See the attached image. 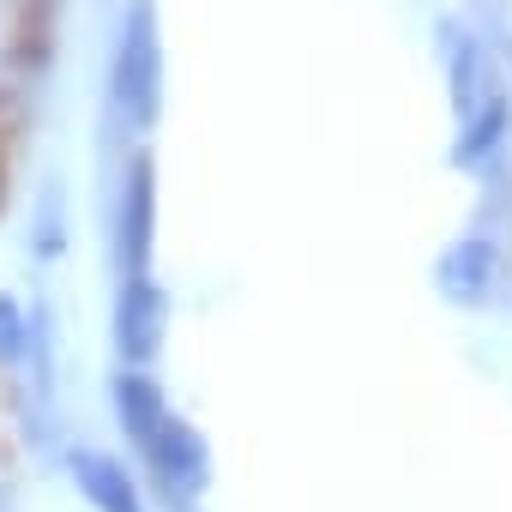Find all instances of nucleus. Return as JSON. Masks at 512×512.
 <instances>
[{
    "instance_id": "1a4fd4ad",
    "label": "nucleus",
    "mask_w": 512,
    "mask_h": 512,
    "mask_svg": "<svg viewBox=\"0 0 512 512\" xmlns=\"http://www.w3.org/2000/svg\"><path fill=\"white\" fill-rule=\"evenodd\" d=\"M31 350V332H25V314L13 302H0V362H25Z\"/></svg>"
},
{
    "instance_id": "20e7f679",
    "label": "nucleus",
    "mask_w": 512,
    "mask_h": 512,
    "mask_svg": "<svg viewBox=\"0 0 512 512\" xmlns=\"http://www.w3.org/2000/svg\"><path fill=\"white\" fill-rule=\"evenodd\" d=\"M151 163L139 157L127 169V193H121V229H115V260H121V278H145L151 272V223H157V187H151Z\"/></svg>"
},
{
    "instance_id": "f257e3e1",
    "label": "nucleus",
    "mask_w": 512,
    "mask_h": 512,
    "mask_svg": "<svg viewBox=\"0 0 512 512\" xmlns=\"http://www.w3.org/2000/svg\"><path fill=\"white\" fill-rule=\"evenodd\" d=\"M109 97H115V115L127 127H151L157 121V97H163V43H157V13L139 7L127 13V31H121V49H115V67H109Z\"/></svg>"
},
{
    "instance_id": "0eeeda50",
    "label": "nucleus",
    "mask_w": 512,
    "mask_h": 512,
    "mask_svg": "<svg viewBox=\"0 0 512 512\" xmlns=\"http://www.w3.org/2000/svg\"><path fill=\"white\" fill-rule=\"evenodd\" d=\"M67 464H73V482H79V494H85L97 512H145V500H139L133 476H127L115 458H103V452H73Z\"/></svg>"
},
{
    "instance_id": "423d86ee",
    "label": "nucleus",
    "mask_w": 512,
    "mask_h": 512,
    "mask_svg": "<svg viewBox=\"0 0 512 512\" xmlns=\"http://www.w3.org/2000/svg\"><path fill=\"white\" fill-rule=\"evenodd\" d=\"M440 49H446V79H452V109L476 115V103L488 97V55L464 25H440Z\"/></svg>"
},
{
    "instance_id": "7ed1b4c3",
    "label": "nucleus",
    "mask_w": 512,
    "mask_h": 512,
    "mask_svg": "<svg viewBox=\"0 0 512 512\" xmlns=\"http://www.w3.org/2000/svg\"><path fill=\"white\" fill-rule=\"evenodd\" d=\"M494 272H500V253L488 235H458L440 266H434V290L452 302V308H482L494 296Z\"/></svg>"
},
{
    "instance_id": "6e6552de",
    "label": "nucleus",
    "mask_w": 512,
    "mask_h": 512,
    "mask_svg": "<svg viewBox=\"0 0 512 512\" xmlns=\"http://www.w3.org/2000/svg\"><path fill=\"white\" fill-rule=\"evenodd\" d=\"M470 127H464V139L452 145V163H476L482 151H494L500 139H506V121H512V103H506V91H488L482 103H476V115H464Z\"/></svg>"
},
{
    "instance_id": "39448f33",
    "label": "nucleus",
    "mask_w": 512,
    "mask_h": 512,
    "mask_svg": "<svg viewBox=\"0 0 512 512\" xmlns=\"http://www.w3.org/2000/svg\"><path fill=\"white\" fill-rule=\"evenodd\" d=\"M157 338H163L157 284L151 278H121V296H115V344H121V356L139 368V362L157 356Z\"/></svg>"
},
{
    "instance_id": "f03ea898",
    "label": "nucleus",
    "mask_w": 512,
    "mask_h": 512,
    "mask_svg": "<svg viewBox=\"0 0 512 512\" xmlns=\"http://www.w3.org/2000/svg\"><path fill=\"white\" fill-rule=\"evenodd\" d=\"M145 458H151V470L175 488V494H193V488H205V470H211V452H205V440L175 416V410H163L139 440H133Z\"/></svg>"
}]
</instances>
